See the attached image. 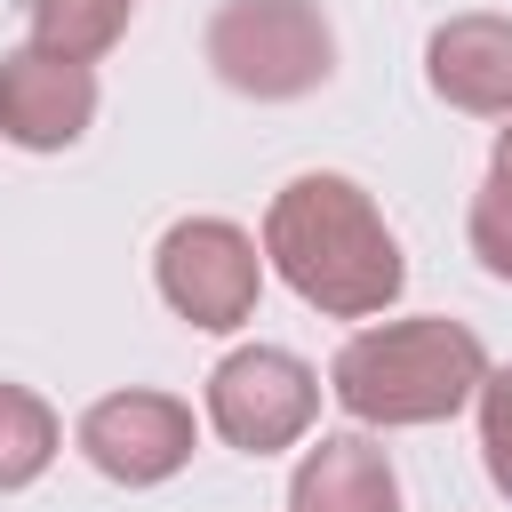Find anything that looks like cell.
I'll use <instances>...</instances> for the list:
<instances>
[{
    "instance_id": "1",
    "label": "cell",
    "mask_w": 512,
    "mask_h": 512,
    "mask_svg": "<svg viewBox=\"0 0 512 512\" xmlns=\"http://www.w3.org/2000/svg\"><path fill=\"white\" fill-rule=\"evenodd\" d=\"M264 256L328 320H368V312H384L408 288L400 240L384 232L376 200L352 176H328V168H312V176H296V184L272 192V208H264Z\"/></svg>"
},
{
    "instance_id": "2",
    "label": "cell",
    "mask_w": 512,
    "mask_h": 512,
    "mask_svg": "<svg viewBox=\"0 0 512 512\" xmlns=\"http://www.w3.org/2000/svg\"><path fill=\"white\" fill-rule=\"evenodd\" d=\"M480 376H488V352L464 320H392V328H360L336 368H328V392L360 416V424H440L456 416L464 400H480Z\"/></svg>"
},
{
    "instance_id": "3",
    "label": "cell",
    "mask_w": 512,
    "mask_h": 512,
    "mask_svg": "<svg viewBox=\"0 0 512 512\" xmlns=\"http://www.w3.org/2000/svg\"><path fill=\"white\" fill-rule=\"evenodd\" d=\"M208 64L224 88L256 104H288L336 72V32L320 0H224L208 16Z\"/></svg>"
},
{
    "instance_id": "4",
    "label": "cell",
    "mask_w": 512,
    "mask_h": 512,
    "mask_svg": "<svg viewBox=\"0 0 512 512\" xmlns=\"http://www.w3.org/2000/svg\"><path fill=\"white\" fill-rule=\"evenodd\" d=\"M152 272H160L168 312L192 320V328H240V320L256 312V288H264L256 240H248L240 224H224V216H184V224H168Z\"/></svg>"
},
{
    "instance_id": "5",
    "label": "cell",
    "mask_w": 512,
    "mask_h": 512,
    "mask_svg": "<svg viewBox=\"0 0 512 512\" xmlns=\"http://www.w3.org/2000/svg\"><path fill=\"white\" fill-rule=\"evenodd\" d=\"M312 416H320V376L280 344H248V352L216 360V376H208V424L248 456L296 448L312 432Z\"/></svg>"
},
{
    "instance_id": "6",
    "label": "cell",
    "mask_w": 512,
    "mask_h": 512,
    "mask_svg": "<svg viewBox=\"0 0 512 512\" xmlns=\"http://www.w3.org/2000/svg\"><path fill=\"white\" fill-rule=\"evenodd\" d=\"M80 456L120 480V488H152L168 472H184L192 456V408L168 392H104L80 416Z\"/></svg>"
},
{
    "instance_id": "7",
    "label": "cell",
    "mask_w": 512,
    "mask_h": 512,
    "mask_svg": "<svg viewBox=\"0 0 512 512\" xmlns=\"http://www.w3.org/2000/svg\"><path fill=\"white\" fill-rule=\"evenodd\" d=\"M96 120V72L56 48H8L0 56V136L24 152H64Z\"/></svg>"
},
{
    "instance_id": "8",
    "label": "cell",
    "mask_w": 512,
    "mask_h": 512,
    "mask_svg": "<svg viewBox=\"0 0 512 512\" xmlns=\"http://www.w3.org/2000/svg\"><path fill=\"white\" fill-rule=\"evenodd\" d=\"M424 72L456 112H512V16H448L424 48Z\"/></svg>"
},
{
    "instance_id": "9",
    "label": "cell",
    "mask_w": 512,
    "mask_h": 512,
    "mask_svg": "<svg viewBox=\"0 0 512 512\" xmlns=\"http://www.w3.org/2000/svg\"><path fill=\"white\" fill-rule=\"evenodd\" d=\"M288 512H400V480L368 432H328L288 480Z\"/></svg>"
},
{
    "instance_id": "10",
    "label": "cell",
    "mask_w": 512,
    "mask_h": 512,
    "mask_svg": "<svg viewBox=\"0 0 512 512\" xmlns=\"http://www.w3.org/2000/svg\"><path fill=\"white\" fill-rule=\"evenodd\" d=\"M56 448H64L56 408L40 392H24V384H0V496L8 488H32L56 464Z\"/></svg>"
},
{
    "instance_id": "11",
    "label": "cell",
    "mask_w": 512,
    "mask_h": 512,
    "mask_svg": "<svg viewBox=\"0 0 512 512\" xmlns=\"http://www.w3.org/2000/svg\"><path fill=\"white\" fill-rule=\"evenodd\" d=\"M128 8L136 0H32V48H56V56L96 64L128 32Z\"/></svg>"
},
{
    "instance_id": "12",
    "label": "cell",
    "mask_w": 512,
    "mask_h": 512,
    "mask_svg": "<svg viewBox=\"0 0 512 512\" xmlns=\"http://www.w3.org/2000/svg\"><path fill=\"white\" fill-rule=\"evenodd\" d=\"M472 256L496 272V280H512V128L496 136V160H488V184L472 192Z\"/></svg>"
},
{
    "instance_id": "13",
    "label": "cell",
    "mask_w": 512,
    "mask_h": 512,
    "mask_svg": "<svg viewBox=\"0 0 512 512\" xmlns=\"http://www.w3.org/2000/svg\"><path fill=\"white\" fill-rule=\"evenodd\" d=\"M480 456H488V480L512 496V360L480 376Z\"/></svg>"
}]
</instances>
